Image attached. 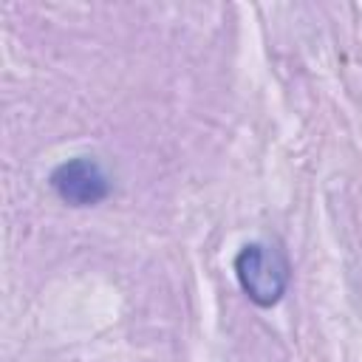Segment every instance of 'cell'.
<instances>
[{"label": "cell", "mask_w": 362, "mask_h": 362, "mask_svg": "<svg viewBox=\"0 0 362 362\" xmlns=\"http://www.w3.org/2000/svg\"><path fill=\"white\" fill-rule=\"evenodd\" d=\"M235 277L255 305H274L288 286V263L280 249L266 243H246L235 257Z\"/></svg>", "instance_id": "cell-1"}, {"label": "cell", "mask_w": 362, "mask_h": 362, "mask_svg": "<svg viewBox=\"0 0 362 362\" xmlns=\"http://www.w3.org/2000/svg\"><path fill=\"white\" fill-rule=\"evenodd\" d=\"M51 187L71 206H93V204L105 201L110 192L105 170L93 158H85V156L62 161L51 173Z\"/></svg>", "instance_id": "cell-2"}]
</instances>
